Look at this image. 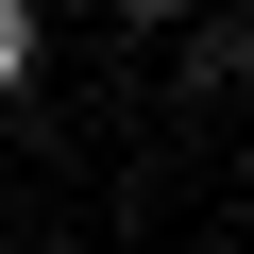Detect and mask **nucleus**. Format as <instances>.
Instances as JSON below:
<instances>
[{"label": "nucleus", "mask_w": 254, "mask_h": 254, "mask_svg": "<svg viewBox=\"0 0 254 254\" xmlns=\"http://www.w3.org/2000/svg\"><path fill=\"white\" fill-rule=\"evenodd\" d=\"M170 51H187V85H203V102H220V85H254V17H203V0H187Z\"/></svg>", "instance_id": "f257e3e1"}, {"label": "nucleus", "mask_w": 254, "mask_h": 254, "mask_svg": "<svg viewBox=\"0 0 254 254\" xmlns=\"http://www.w3.org/2000/svg\"><path fill=\"white\" fill-rule=\"evenodd\" d=\"M34 68H51V0H0V102H17Z\"/></svg>", "instance_id": "f03ea898"}, {"label": "nucleus", "mask_w": 254, "mask_h": 254, "mask_svg": "<svg viewBox=\"0 0 254 254\" xmlns=\"http://www.w3.org/2000/svg\"><path fill=\"white\" fill-rule=\"evenodd\" d=\"M102 17H119V34H170V17H187V0H102Z\"/></svg>", "instance_id": "7ed1b4c3"}]
</instances>
